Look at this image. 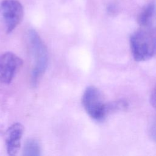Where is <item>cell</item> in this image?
I'll return each instance as SVG.
<instances>
[{"mask_svg":"<svg viewBox=\"0 0 156 156\" xmlns=\"http://www.w3.org/2000/svg\"><path fill=\"white\" fill-rule=\"evenodd\" d=\"M23 65V60L14 53L7 52L0 55V82L9 84Z\"/></svg>","mask_w":156,"mask_h":156,"instance_id":"5b68a950","label":"cell"},{"mask_svg":"<svg viewBox=\"0 0 156 156\" xmlns=\"http://www.w3.org/2000/svg\"><path fill=\"white\" fill-rule=\"evenodd\" d=\"M150 103L153 108L156 110V85L151 92L150 96Z\"/></svg>","mask_w":156,"mask_h":156,"instance_id":"9c48e42d","label":"cell"},{"mask_svg":"<svg viewBox=\"0 0 156 156\" xmlns=\"http://www.w3.org/2000/svg\"><path fill=\"white\" fill-rule=\"evenodd\" d=\"M27 37L34 60L31 72V83L36 85L47 68L48 54L44 43L35 30L30 29Z\"/></svg>","mask_w":156,"mask_h":156,"instance_id":"7a4b0ae2","label":"cell"},{"mask_svg":"<svg viewBox=\"0 0 156 156\" xmlns=\"http://www.w3.org/2000/svg\"><path fill=\"white\" fill-rule=\"evenodd\" d=\"M156 12L155 5L151 2L146 5L141 10L138 16V23L143 27H146L151 23V21Z\"/></svg>","mask_w":156,"mask_h":156,"instance_id":"52a82bcc","label":"cell"},{"mask_svg":"<svg viewBox=\"0 0 156 156\" xmlns=\"http://www.w3.org/2000/svg\"><path fill=\"white\" fill-rule=\"evenodd\" d=\"M23 15V7L20 1L4 0L0 2V20L7 33L13 31L20 24Z\"/></svg>","mask_w":156,"mask_h":156,"instance_id":"277c9868","label":"cell"},{"mask_svg":"<svg viewBox=\"0 0 156 156\" xmlns=\"http://www.w3.org/2000/svg\"><path fill=\"white\" fill-rule=\"evenodd\" d=\"M82 104L88 115L96 121H102L109 112V104L105 102L101 91L94 86L85 89Z\"/></svg>","mask_w":156,"mask_h":156,"instance_id":"3957f363","label":"cell"},{"mask_svg":"<svg viewBox=\"0 0 156 156\" xmlns=\"http://www.w3.org/2000/svg\"><path fill=\"white\" fill-rule=\"evenodd\" d=\"M130 46L135 61L147 60L156 54V34L149 29H140L131 35Z\"/></svg>","mask_w":156,"mask_h":156,"instance_id":"6da1fadb","label":"cell"},{"mask_svg":"<svg viewBox=\"0 0 156 156\" xmlns=\"http://www.w3.org/2000/svg\"><path fill=\"white\" fill-rule=\"evenodd\" d=\"M149 132L152 139L156 143V119L152 122L151 126L150 127Z\"/></svg>","mask_w":156,"mask_h":156,"instance_id":"30bf717a","label":"cell"},{"mask_svg":"<svg viewBox=\"0 0 156 156\" xmlns=\"http://www.w3.org/2000/svg\"><path fill=\"white\" fill-rule=\"evenodd\" d=\"M23 132L24 127L19 122L12 124L7 130L5 144L9 155H15L19 151Z\"/></svg>","mask_w":156,"mask_h":156,"instance_id":"8992f818","label":"cell"},{"mask_svg":"<svg viewBox=\"0 0 156 156\" xmlns=\"http://www.w3.org/2000/svg\"><path fill=\"white\" fill-rule=\"evenodd\" d=\"M23 155L37 156L40 155V147L38 142L34 139L27 140L24 146Z\"/></svg>","mask_w":156,"mask_h":156,"instance_id":"ba28073f","label":"cell"}]
</instances>
